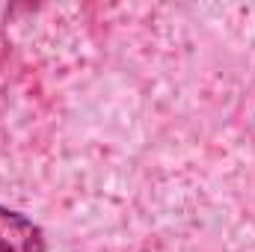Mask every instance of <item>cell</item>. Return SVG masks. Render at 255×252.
<instances>
[{
	"label": "cell",
	"instance_id": "cell-1",
	"mask_svg": "<svg viewBox=\"0 0 255 252\" xmlns=\"http://www.w3.org/2000/svg\"><path fill=\"white\" fill-rule=\"evenodd\" d=\"M0 252H45L42 232L27 217L0 208Z\"/></svg>",
	"mask_w": 255,
	"mask_h": 252
}]
</instances>
